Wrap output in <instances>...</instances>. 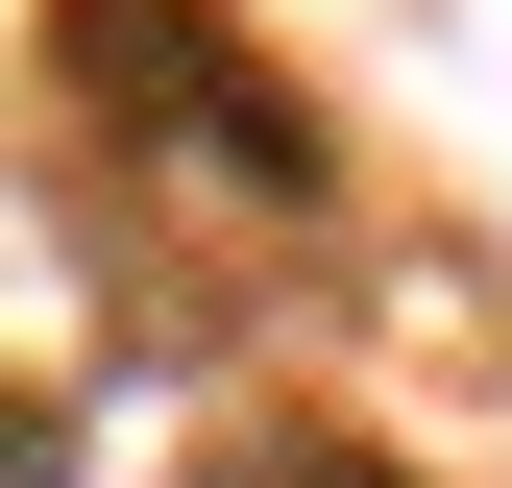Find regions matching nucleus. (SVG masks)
<instances>
[{"label": "nucleus", "instance_id": "f03ea898", "mask_svg": "<svg viewBox=\"0 0 512 488\" xmlns=\"http://www.w3.org/2000/svg\"><path fill=\"white\" fill-rule=\"evenodd\" d=\"M171 488H415V464L366 440V415H293V391H269V415H220V440L171 464Z\"/></svg>", "mask_w": 512, "mask_h": 488}, {"label": "nucleus", "instance_id": "f257e3e1", "mask_svg": "<svg viewBox=\"0 0 512 488\" xmlns=\"http://www.w3.org/2000/svg\"><path fill=\"white\" fill-rule=\"evenodd\" d=\"M49 74H74V122L122 171H171V196H220V220H317L342 196L317 98L220 25V0H49Z\"/></svg>", "mask_w": 512, "mask_h": 488}, {"label": "nucleus", "instance_id": "7ed1b4c3", "mask_svg": "<svg viewBox=\"0 0 512 488\" xmlns=\"http://www.w3.org/2000/svg\"><path fill=\"white\" fill-rule=\"evenodd\" d=\"M0 488H74V415L49 391H0Z\"/></svg>", "mask_w": 512, "mask_h": 488}]
</instances>
